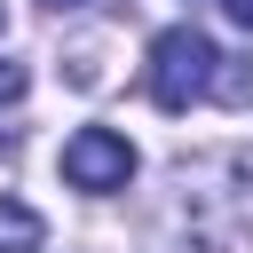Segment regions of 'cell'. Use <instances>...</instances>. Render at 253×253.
Segmentation results:
<instances>
[{
  "label": "cell",
  "mask_w": 253,
  "mask_h": 253,
  "mask_svg": "<svg viewBox=\"0 0 253 253\" xmlns=\"http://www.w3.org/2000/svg\"><path fill=\"white\" fill-rule=\"evenodd\" d=\"M213 103H229V111H245V103H253V71L221 55V71H213Z\"/></svg>",
  "instance_id": "277c9868"
},
{
  "label": "cell",
  "mask_w": 253,
  "mask_h": 253,
  "mask_svg": "<svg viewBox=\"0 0 253 253\" xmlns=\"http://www.w3.org/2000/svg\"><path fill=\"white\" fill-rule=\"evenodd\" d=\"M16 95H24V63H8V55H0V103H16Z\"/></svg>",
  "instance_id": "5b68a950"
},
{
  "label": "cell",
  "mask_w": 253,
  "mask_h": 253,
  "mask_svg": "<svg viewBox=\"0 0 253 253\" xmlns=\"http://www.w3.org/2000/svg\"><path fill=\"white\" fill-rule=\"evenodd\" d=\"M47 8H95V0H47Z\"/></svg>",
  "instance_id": "52a82bcc"
},
{
  "label": "cell",
  "mask_w": 253,
  "mask_h": 253,
  "mask_svg": "<svg viewBox=\"0 0 253 253\" xmlns=\"http://www.w3.org/2000/svg\"><path fill=\"white\" fill-rule=\"evenodd\" d=\"M126 174H134V142L126 134H111V126H79L71 142H63V182L71 190H126Z\"/></svg>",
  "instance_id": "7a4b0ae2"
},
{
  "label": "cell",
  "mask_w": 253,
  "mask_h": 253,
  "mask_svg": "<svg viewBox=\"0 0 253 253\" xmlns=\"http://www.w3.org/2000/svg\"><path fill=\"white\" fill-rule=\"evenodd\" d=\"M221 16H229V24H245V32H253V0H221Z\"/></svg>",
  "instance_id": "8992f818"
},
{
  "label": "cell",
  "mask_w": 253,
  "mask_h": 253,
  "mask_svg": "<svg viewBox=\"0 0 253 253\" xmlns=\"http://www.w3.org/2000/svg\"><path fill=\"white\" fill-rule=\"evenodd\" d=\"M40 213L32 206H16V198H0V253H40Z\"/></svg>",
  "instance_id": "3957f363"
},
{
  "label": "cell",
  "mask_w": 253,
  "mask_h": 253,
  "mask_svg": "<svg viewBox=\"0 0 253 253\" xmlns=\"http://www.w3.org/2000/svg\"><path fill=\"white\" fill-rule=\"evenodd\" d=\"M213 71H221L213 40H206L198 24H166V32L150 40V71H142V87H150L158 111H190L198 95H213Z\"/></svg>",
  "instance_id": "6da1fadb"
}]
</instances>
